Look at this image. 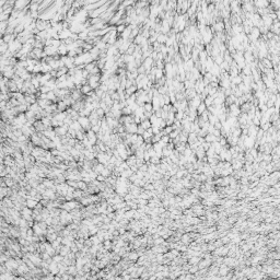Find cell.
<instances>
[{"instance_id": "3957f363", "label": "cell", "mask_w": 280, "mask_h": 280, "mask_svg": "<svg viewBox=\"0 0 280 280\" xmlns=\"http://www.w3.org/2000/svg\"><path fill=\"white\" fill-rule=\"evenodd\" d=\"M96 157H97L96 159H97V162H98V163H102V164H104V165H106V164L109 163L110 158L107 153H105V152H102V151L98 152Z\"/></svg>"}, {"instance_id": "603a6c76", "label": "cell", "mask_w": 280, "mask_h": 280, "mask_svg": "<svg viewBox=\"0 0 280 280\" xmlns=\"http://www.w3.org/2000/svg\"><path fill=\"white\" fill-rule=\"evenodd\" d=\"M181 240H182L183 243H188V242L190 241V235H189V234H187V233H186V234H184L182 237H181Z\"/></svg>"}, {"instance_id": "d6986e66", "label": "cell", "mask_w": 280, "mask_h": 280, "mask_svg": "<svg viewBox=\"0 0 280 280\" xmlns=\"http://www.w3.org/2000/svg\"><path fill=\"white\" fill-rule=\"evenodd\" d=\"M140 125H141V126H142L145 129H148V128H150V127H151V123H150L149 118L143 119V121L140 123Z\"/></svg>"}, {"instance_id": "484cf974", "label": "cell", "mask_w": 280, "mask_h": 280, "mask_svg": "<svg viewBox=\"0 0 280 280\" xmlns=\"http://www.w3.org/2000/svg\"><path fill=\"white\" fill-rule=\"evenodd\" d=\"M138 170H140V171H142V172H147V171H148V164H147V163L141 164L139 168H138Z\"/></svg>"}, {"instance_id": "4fadbf2b", "label": "cell", "mask_w": 280, "mask_h": 280, "mask_svg": "<svg viewBox=\"0 0 280 280\" xmlns=\"http://www.w3.org/2000/svg\"><path fill=\"white\" fill-rule=\"evenodd\" d=\"M67 109H68V106L65 104V102H63V101L60 100L59 102L57 103V110H58V112H65V110H67Z\"/></svg>"}, {"instance_id": "cb8c5ba5", "label": "cell", "mask_w": 280, "mask_h": 280, "mask_svg": "<svg viewBox=\"0 0 280 280\" xmlns=\"http://www.w3.org/2000/svg\"><path fill=\"white\" fill-rule=\"evenodd\" d=\"M26 140H27V137L22 134L21 136H19V137H18V140H16V141H18V142H26Z\"/></svg>"}, {"instance_id": "9c48e42d", "label": "cell", "mask_w": 280, "mask_h": 280, "mask_svg": "<svg viewBox=\"0 0 280 280\" xmlns=\"http://www.w3.org/2000/svg\"><path fill=\"white\" fill-rule=\"evenodd\" d=\"M197 134L195 133H189L188 134V137H187V142L188 145H192V143H195L197 141Z\"/></svg>"}, {"instance_id": "8992f818", "label": "cell", "mask_w": 280, "mask_h": 280, "mask_svg": "<svg viewBox=\"0 0 280 280\" xmlns=\"http://www.w3.org/2000/svg\"><path fill=\"white\" fill-rule=\"evenodd\" d=\"M57 53L59 56H66L68 54V48H67V45H65L63 43L60 44V46L57 48Z\"/></svg>"}, {"instance_id": "ffe728a7", "label": "cell", "mask_w": 280, "mask_h": 280, "mask_svg": "<svg viewBox=\"0 0 280 280\" xmlns=\"http://www.w3.org/2000/svg\"><path fill=\"white\" fill-rule=\"evenodd\" d=\"M128 259L129 260H137L138 257H139V255H138V253H136V252H133V253H128Z\"/></svg>"}, {"instance_id": "7a4b0ae2", "label": "cell", "mask_w": 280, "mask_h": 280, "mask_svg": "<svg viewBox=\"0 0 280 280\" xmlns=\"http://www.w3.org/2000/svg\"><path fill=\"white\" fill-rule=\"evenodd\" d=\"M77 121L79 122V124L81 125L82 129L83 130H89V129H91V125H90V119H89L88 116H79L78 119Z\"/></svg>"}, {"instance_id": "277c9868", "label": "cell", "mask_w": 280, "mask_h": 280, "mask_svg": "<svg viewBox=\"0 0 280 280\" xmlns=\"http://www.w3.org/2000/svg\"><path fill=\"white\" fill-rule=\"evenodd\" d=\"M42 133L44 134V136H45V137H47L48 139H50V140L56 136L55 131H54V129H53V127H51V126H50V127H47L45 130L42 131Z\"/></svg>"}, {"instance_id": "d4e9b609", "label": "cell", "mask_w": 280, "mask_h": 280, "mask_svg": "<svg viewBox=\"0 0 280 280\" xmlns=\"http://www.w3.org/2000/svg\"><path fill=\"white\" fill-rule=\"evenodd\" d=\"M215 29L217 30L218 32H221V31L223 30V23H221V22H220V23H217V24L215 25Z\"/></svg>"}, {"instance_id": "ac0fdd59", "label": "cell", "mask_w": 280, "mask_h": 280, "mask_svg": "<svg viewBox=\"0 0 280 280\" xmlns=\"http://www.w3.org/2000/svg\"><path fill=\"white\" fill-rule=\"evenodd\" d=\"M104 168H105L104 164H102V163H97V164L95 165V168L93 169V171L95 172L96 174H101V172L104 170Z\"/></svg>"}, {"instance_id": "52a82bcc", "label": "cell", "mask_w": 280, "mask_h": 280, "mask_svg": "<svg viewBox=\"0 0 280 280\" xmlns=\"http://www.w3.org/2000/svg\"><path fill=\"white\" fill-rule=\"evenodd\" d=\"M37 204H38V201L34 198H27V200L25 201V206L29 207L30 209H34Z\"/></svg>"}, {"instance_id": "4316f807", "label": "cell", "mask_w": 280, "mask_h": 280, "mask_svg": "<svg viewBox=\"0 0 280 280\" xmlns=\"http://www.w3.org/2000/svg\"><path fill=\"white\" fill-rule=\"evenodd\" d=\"M145 130H146V129L143 128V127L141 126L140 124L138 125V128H137V134H138V135H142V134H143V131H145Z\"/></svg>"}, {"instance_id": "d6a6232c", "label": "cell", "mask_w": 280, "mask_h": 280, "mask_svg": "<svg viewBox=\"0 0 280 280\" xmlns=\"http://www.w3.org/2000/svg\"><path fill=\"white\" fill-rule=\"evenodd\" d=\"M0 272H4V267L0 266Z\"/></svg>"}, {"instance_id": "9a60e30c", "label": "cell", "mask_w": 280, "mask_h": 280, "mask_svg": "<svg viewBox=\"0 0 280 280\" xmlns=\"http://www.w3.org/2000/svg\"><path fill=\"white\" fill-rule=\"evenodd\" d=\"M206 110H207V106L205 105V103H204V102H201L200 104H199L198 106L196 107V112H197V114H198V115H200L201 113H204Z\"/></svg>"}, {"instance_id": "30bf717a", "label": "cell", "mask_w": 280, "mask_h": 280, "mask_svg": "<svg viewBox=\"0 0 280 280\" xmlns=\"http://www.w3.org/2000/svg\"><path fill=\"white\" fill-rule=\"evenodd\" d=\"M45 252L47 254H48L49 256H54L55 255V253H56V251H55V248L51 246V244H49V243H46V246H45Z\"/></svg>"}, {"instance_id": "5b68a950", "label": "cell", "mask_w": 280, "mask_h": 280, "mask_svg": "<svg viewBox=\"0 0 280 280\" xmlns=\"http://www.w3.org/2000/svg\"><path fill=\"white\" fill-rule=\"evenodd\" d=\"M43 50L46 53L47 56H54L55 54H57V48L54 46H44Z\"/></svg>"}, {"instance_id": "ba28073f", "label": "cell", "mask_w": 280, "mask_h": 280, "mask_svg": "<svg viewBox=\"0 0 280 280\" xmlns=\"http://www.w3.org/2000/svg\"><path fill=\"white\" fill-rule=\"evenodd\" d=\"M230 270V267L229 266H227L225 264H223V265H221L220 264V267L218 268V271H219V274L221 275V276H225V275L228 274V271Z\"/></svg>"}, {"instance_id": "83f0119b", "label": "cell", "mask_w": 280, "mask_h": 280, "mask_svg": "<svg viewBox=\"0 0 280 280\" xmlns=\"http://www.w3.org/2000/svg\"><path fill=\"white\" fill-rule=\"evenodd\" d=\"M4 184H6L8 187H12V186H13V184H14V182H13V181L11 180V178H10V180H8V178H7L6 182H4Z\"/></svg>"}, {"instance_id": "6da1fadb", "label": "cell", "mask_w": 280, "mask_h": 280, "mask_svg": "<svg viewBox=\"0 0 280 280\" xmlns=\"http://www.w3.org/2000/svg\"><path fill=\"white\" fill-rule=\"evenodd\" d=\"M60 208L63 209V210L71 211L76 208H79V204L76 200H67L63 205H60Z\"/></svg>"}, {"instance_id": "e575fe53", "label": "cell", "mask_w": 280, "mask_h": 280, "mask_svg": "<svg viewBox=\"0 0 280 280\" xmlns=\"http://www.w3.org/2000/svg\"><path fill=\"white\" fill-rule=\"evenodd\" d=\"M0 73H1V72H0Z\"/></svg>"}, {"instance_id": "f546056e", "label": "cell", "mask_w": 280, "mask_h": 280, "mask_svg": "<svg viewBox=\"0 0 280 280\" xmlns=\"http://www.w3.org/2000/svg\"><path fill=\"white\" fill-rule=\"evenodd\" d=\"M4 205H6V206H9V207H12V206H13V204L11 202V199H7V198L4 199Z\"/></svg>"}, {"instance_id": "1f68e13d", "label": "cell", "mask_w": 280, "mask_h": 280, "mask_svg": "<svg viewBox=\"0 0 280 280\" xmlns=\"http://www.w3.org/2000/svg\"><path fill=\"white\" fill-rule=\"evenodd\" d=\"M3 170H4V165L3 164H0V173H1Z\"/></svg>"}, {"instance_id": "7402d4cb", "label": "cell", "mask_w": 280, "mask_h": 280, "mask_svg": "<svg viewBox=\"0 0 280 280\" xmlns=\"http://www.w3.org/2000/svg\"><path fill=\"white\" fill-rule=\"evenodd\" d=\"M101 174H102V175L104 176V177H109V176L112 175V171L109 170L107 168H104V170L101 172Z\"/></svg>"}, {"instance_id": "5bb4252c", "label": "cell", "mask_w": 280, "mask_h": 280, "mask_svg": "<svg viewBox=\"0 0 280 280\" xmlns=\"http://www.w3.org/2000/svg\"><path fill=\"white\" fill-rule=\"evenodd\" d=\"M80 91H81V93L82 94H84V95H86L90 91H92V88H91L90 85H89L88 83L86 84H83V85L81 86V89H80Z\"/></svg>"}, {"instance_id": "4dcf8cb0", "label": "cell", "mask_w": 280, "mask_h": 280, "mask_svg": "<svg viewBox=\"0 0 280 280\" xmlns=\"http://www.w3.org/2000/svg\"><path fill=\"white\" fill-rule=\"evenodd\" d=\"M12 247H13V249H14L15 252H18V253H20V245H19V244H13V245H12Z\"/></svg>"}, {"instance_id": "8fae6325", "label": "cell", "mask_w": 280, "mask_h": 280, "mask_svg": "<svg viewBox=\"0 0 280 280\" xmlns=\"http://www.w3.org/2000/svg\"><path fill=\"white\" fill-rule=\"evenodd\" d=\"M21 213H22L23 218H27V217H31L33 211L31 210V209L29 208V207H25V208H22V211H21Z\"/></svg>"}, {"instance_id": "2e32d148", "label": "cell", "mask_w": 280, "mask_h": 280, "mask_svg": "<svg viewBox=\"0 0 280 280\" xmlns=\"http://www.w3.org/2000/svg\"><path fill=\"white\" fill-rule=\"evenodd\" d=\"M199 260H200V256H192L188 259V263H189V265H197Z\"/></svg>"}, {"instance_id": "f1b7e54d", "label": "cell", "mask_w": 280, "mask_h": 280, "mask_svg": "<svg viewBox=\"0 0 280 280\" xmlns=\"http://www.w3.org/2000/svg\"><path fill=\"white\" fill-rule=\"evenodd\" d=\"M212 135H215L216 137H220L221 136V133H220V129H215L212 131Z\"/></svg>"}, {"instance_id": "836d02e7", "label": "cell", "mask_w": 280, "mask_h": 280, "mask_svg": "<svg viewBox=\"0 0 280 280\" xmlns=\"http://www.w3.org/2000/svg\"><path fill=\"white\" fill-rule=\"evenodd\" d=\"M1 224H2V220H1V218H0V228H1Z\"/></svg>"}, {"instance_id": "e0dca14e", "label": "cell", "mask_w": 280, "mask_h": 280, "mask_svg": "<svg viewBox=\"0 0 280 280\" xmlns=\"http://www.w3.org/2000/svg\"><path fill=\"white\" fill-rule=\"evenodd\" d=\"M57 236H58V235H57L56 232H53V233H47L46 234V240L51 243L53 241H55V240L57 239Z\"/></svg>"}, {"instance_id": "7c38bea8", "label": "cell", "mask_w": 280, "mask_h": 280, "mask_svg": "<svg viewBox=\"0 0 280 280\" xmlns=\"http://www.w3.org/2000/svg\"><path fill=\"white\" fill-rule=\"evenodd\" d=\"M69 128L73 129V130H76V131H78V130H83V129H82V127H81V125L79 124L78 121H73V122H72V124L69 126Z\"/></svg>"}, {"instance_id": "44dd1931", "label": "cell", "mask_w": 280, "mask_h": 280, "mask_svg": "<svg viewBox=\"0 0 280 280\" xmlns=\"http://www.w3.org/2000/svg\"><path fill=\"white\" fill-rule=\"evenodd\" d=\"M51 259L56 263H61L62 259H63V256H61L60 254L59 255H54V256H51Z\"/></svg>"}]
</instances>
